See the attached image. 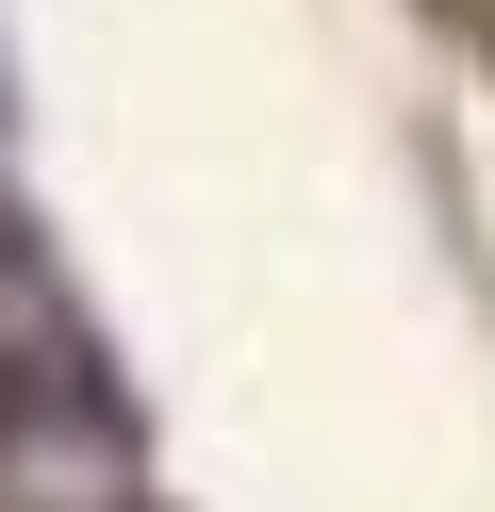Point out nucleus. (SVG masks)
<instances>
[{
	"label": "nucleus",
	"instance_id": "obj_1",
	"mask_svg": "<svg viewBox=\"0 0 495 512\" xmlns=\"http://www.w3.org/2000/svg\"><path fill=\"white\" fill-rule=\"evenodd\" d=\"M0 397L17 413H99V331L66 298V265L0 215Z\"/></svg>",
	"mask_w": 495,
	"mask_h": 512
}]
</instances>
